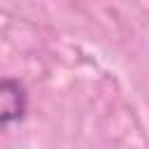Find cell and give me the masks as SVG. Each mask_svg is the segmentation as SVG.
<instances>
[{
	"instance_id": "obj_1",
	"label": "cell",
	"mask_w": 149,
	"mask_h": 149,
	"mask_svg": "<svg viewBox=\"0 0 149 149\" xmlns=\"http://www.w3.org/2000/svg\"><path fill=\"white\" fill-rule=\"evenodd\" d=\"M26 112V91L16 79H0V126L19 121Z\"/></svg>"
}]
</instances>
